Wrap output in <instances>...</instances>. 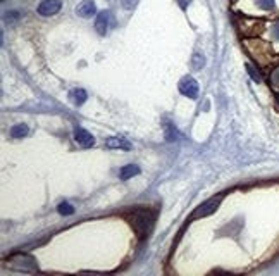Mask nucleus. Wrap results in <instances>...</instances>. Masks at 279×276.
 I'll list each match as a JSON object with an SVG mask.
<instances>
[{"mask_svg":"<svg viewBox=\"0 0 279 276\" xmlns=\"http://www.w3.org/2000/svg\"><path fill=\"white\" fill-rule=\"evenodd\" d=\"M86 92L83 90V88H74V90L71 92V100L72 104H76V106H81V104L86 102Z\"/></svg>","mask_w":279,"mask_h":276,"instance_id":"obj_11","label":"nucleus"},{"mask_svg":"<svg viewBox=\"0 0 279 276\" xmlns=\"http://www.w3.org/2000/svg\"><path fill=\"white\" fill-rule=\"evenodd\" d=\"M270 85H272L274 90L279 92V68L272 69V73H270Z\"/></svg>","mask_w":279,"mask_h":276,"instance_id":"obj_18","label":"nucleus"},{"mask_svg":"<svg viewBox=\"0 0 279 276\" xmlns=\"http://www.w3.org/2000/svg\"><path fill=\"white\" fill-rule=\"evenodd\" d=\"M7 267L12 271H22V273H31L38 271L36 259L31 257L30 254H14L7 259Z\"/></svg>","mask_w":279,"mask_h":276,"instance_id":"obj_2","label":"nucleus"},{"mask_svg":"<svg viewBox=\"0 0 279 276\" xmlns=\"http://www.w3.org/2000/svg\"><path fill=\"white\" fill-rule=\"evenodd\" d=\"M270 38H272V40H276V42H279V21H276V23H272V25H270Z\"/></svg>","mask_w":279,"mask_h":276,"instance_id":"obj_19","label":"nucleus"},{"mask_svg":"<svg viewBox=\"0 0 279 276\" xmlns=\"http://www.w3.org/2000/svg\"><path fill=\"white\" fill-rule=\"evenodd\" d=\"M57 211H59V214H62V216H71L72 212H74V207H72L71 204H68V202H60Z\"/></svg>","mask_w":279,"mask_h":276,"instance_id":"obj_15","label":"nucleus"},{"mask_svg":"<svg viewBox=\"0 0 279 276\" xmlns=\"http://www.w3.org/2000/svg\"><path fill=\"white\" fill-rule=\"evenodd\" d=\"M255 6L260 11H266V13H272L276 9V0H254Z\"/></svg>","mask_w":279,"mask_h":276,"instance_id":"obj_13","label":"nucleus"},{"mask_svg":"<svg viewBox=\"0 0 279 276\" xmlns=\"http://www.w3.org/2000/svg\"><path fill=\"white\" fill-rule=\"evenodd\" d=\"M136 174H140V168L136 164H128L119 171V178H121V180H130V178L136 176Z\"/></svg>","mask_w":279,"mask_h":276,"instance_id":"obj_10","label":"nucleus"},{"mask_svg":"<svg viewBox=\"0 0 279 276\" xmlns=\"http://www.w3.org/2000/svg\"><path fill=\"white\" fill-rule=\"evenodd\" d=\"M28 126L26 124H16V126L10 128V137L12 138H24L28 135Z\"/></svg>","mask_w":279,"mask_h":276,"instance_id":"obj_12","label":"nucleus"},{"mask_svg":"<svg viewBox=\"0 0 279 276\" xmlns=\"http://www.w3.org/2000/svg\"><path fill=\"white\" fill-rule=\"evenodd\" d=\"M246 73H248V75H250V78L255 81V83H262V75H260V73H258V69L255 68V66L246 64Z\"/></svg>","mask_w":279,"mask_h":276,"instance_id":"obj_14","label":"nucleus"},{"mask_svg":"<svg viewBox=\"0 0 279 276\" xmlns=\"http://www.w3.org/2000/svg\"><path fill=\"white\" fill-rule=\"evenodd\" d=\"M106 147L107 149H121V150H131L133 145L128 142L126 138L122 137H110L106 140Z\"/></svg>","mask_w":279,"mask_h":276,"instance_id":"obj_9","label":"nucleus"},{"mask_svg":"<svg viewBox=\"0 0 279 276\" xmlns=\"http://www.w3.org/2000/svg\"><path fill=\"white\" fill-rule=\"evenodd\" d=\"M164 130H166V140L168 142H172V140H176V130H174V126L170 123H166L164 124Z\"/></svg>","mask_w":279,"mask_h":276,"instance_id":"obj_16","label":"nucleus"},{"mask_svg":"<svg viewBox=\"0 0 279 276\" xmlns=\"http://www.w3.org/2000/svg\"><path fill=\"white\" fill-rule=\"evenodd\" d=\"M95 13H96L95 0H83V2L76 7V14L80 16V18H84V19L95 16Z\"/></svg>","mask_w":279,"mask_h":276,"instance_id":"obj_6","label":"nucleus"},{"mask_svg":"<svg viewBox=\"0 0 279 276\" xmlns=\"http://www.w3.org/2000/svg\"><path fill=\"white\" fill-rule=\"evenodd\" d=\"M155 214L150 209H134L130 214V223L133 230L136 231L138 238H145L154 228Z\"/></svg>","mask_w":279,"mask_h":276,"instance_id":"obj_1","label":"nucleus"},{"mask_svg":"<svg viewBox=\"0 0 279 276\" xmlns=\"http://www.w3.org/2000/svg\"><path fill=\"white\" fill-rule=\"evenodd\" d=\"M138 0H121V6L124 9H133L134 6H136Z\"/></svg>","mask_w":279,"mask_h":276,"instance_id":"obj_20","label":"nucleus"},{"mask_svg":"<svg viewBox=\"0 0 279 276\" xmlns=\"http://www.w3.org/2000/svg\"><path fill=\"white\" fill-rule=\"evenodd\" d=\"M108 18H110V13L108 11H102V13L96 14V19H95V30L98 35H106L107 33V28H108Z\"/></svg>","mask_w":279,"mask_h":276,"instance_id":"obj_8","label":"nucleus"},{"mask_svg":"<svg viewBox=\"0 0 279 276\" xmlns=\"http://www.w3.org/2000/svg\"><path fill=\"white\" fill-rule=\"evenodd\" d=\"M180 92L183 93L184 97H190V99H196L198 95V83H196L195 78L192 76H184L180 80Z\"/></svg>","mask_w":279,"mask_h":276,"instance_id":"obj_4","label":"nucleus"},{"mask_svg":"<svg viewBox=\"0 0 279 276\" xmlns=\"http://www.w3.org/2000/svg\"><path fill=\"white\" fill-rule=\"evenodd\" d=\"M222 199H224V193H219V195L210 197L208 200L202 202L198 207L193 211V214L190 216V219H200V217H207V216L214 214L217 209H219V205H220V202H222Z\"/></svg>","mask_w":279,"mask_h":276,"instance_id":"obj_3","label":"nucleus"},{"mask_svg":"<svg viewBox=\"0 0 279 276\" xmlns=\"http://www.w3.org/2000/svg\"><path fill=\"white\" fill-rule=\"evenodd\" d=\"M192 64H193V68L195 69H202L205 66V57L200 56V54H195L193 59H192Z\"/></svg>","mask_w":279,"mask_h":276,"instance_id":"obj_17","label":"nucleus"},{"mask_svg":"<svg viewBox=\"0 0 279 276\" xmlns=\"http://www.w3.org/2000/svg\"><path fill=\"white\" fill-rule=\"evenodd\" d=\"M62 9V0H42L40 6H38V14L40 16H56Z\"/></svg>","mask_w":279,"mask_h":276,"instance_id":"obj_5","label":"nucleus"},{"mask_svg":"<svg viewBox=\"0 0 279 276\" xmlns=\"http://www.w3.org/2000/svg\"><path fill=\"white\" fill-rule=\"evenodd\" d=\"M74 140L80 143L81 147H92L95 145V138H93L92 133H88L83 128H76L74 130Z\"/></svg>","mask_w":279,"mask_h":276,"instance_id":"obj_7","label":"nucleus"}]
</instances>
